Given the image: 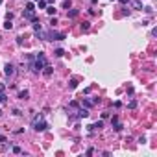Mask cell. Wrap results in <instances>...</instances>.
Segmentation results:
<instances>
[{
  "label": "cell",
  "mask_w": 157,
  "mask_h": 157,
  "mask_svg": "<svg viewBox=\"0 0 157 157\" xmlns=\"http://www.w3.org/2000/svg\"><path fill=\"white\" fill-rule=\"evenodd\" d=\"M85 116H89V109H79L78 111V118H85Z\"/></svg>",
  "instance_id": "52a82bcc"
},
{
  "label": "cell",
  "mask_w": 157,
  "mask_h": 157,
  "mask_svg": "<svg viewBox=\"0 0 157 157\" xmlns=\"http://www.w3.org/2000/svg\"><path fill=\"white\" fill-rule=\"evenodd\" d=\"M26 9H28V11H35V6H33V2H28V4H26Z\"/></svg>",
  "instance_id": "30bf717a"
},
{
  "label": "cell",
  "mask_w": 157,
  "mask_h": 157,
  "mask_svg": "<svg viewBox=\"0 0 157 157\" xmlns=\"http://www.w3.org/2000/svg\"><path fill=\"white\" fill-rule=\"evenodd\" d=\"M54 54H56V57H61V56L65 54V52H63V48H57V50L54 52Z\"/></svg>",
  "instance_id": "9a60e30c"
},
{
  "label": "cell",
  "mask_w": 157,
  "mask_h": 157,
  "mask_svg": "<svg viewBox=\"0 0 157 157\" xmlns=\"http://www.w3.org/2000/svg\"><path fill=\"white\" fill-rule=\"evenodd\" d=\"M0 142H8V139H6L4 135H0Z\"/></svg>",
  "instance_id": "603a6c76"
},
{
  "label": "cell",
  "mask_w": 157,
  "mask_h": 157,
  "mask_svg": "<svg viewBox=\"0 0 157 157\" xmlns=\"http://www.w3.org/2000/svg\"><path fill=\"white\" fill-rule=\"evenodd\" d=\"M83 105H85V107L89 109V107H92V105H94V103H92L91 100H83Z\"/></svg>",
  "instance_id": "7c38bea8"
},
{
  "label": "cell",
  "mask_w": 157,
  "mask_h": 157,
  "mask_svg": "<svg viewBox=\"0 0 157 157\" xmlns=\"http://www.w3.org/2000/svg\"><path fill=\"white\" fill-rule=\"evenodd\" d=\"M0 4H2V0H0Z\"/></svg>",
  "instance_id": "4316f807"
},
{
  "label": "cell",
  "mask_w": 157,
  "mask_h": 157,
  "mask_svg": "<svg viewBox=\"0 0 157 157\" xmlns=\"http://www.w3.org/2000/svg\"><path fill=\"white\" fill-rule=\"evenodd\" d=\"M4 74L8 76V78H13V76H15V67H13L11 63H6V67H4Z\"/></svg>",
  "instance_id": "277c9868"
},
{
  "label": "cell",
  "mask_w": 157,
  "mask_h": 157,
  "mask_svg": "<svg viewBox=\"0 0 157 157\" xmlns=\"http://www.w3.org/2000/svg\"><path fill=\"white\" fill-rule=\"evenodd\" d=\"M13 115H15V116H21L22 111H21V109H13Z\"/></svg>",
  "instance_id": "44dd1931"
},
{
  "label": "cell",
  "mask_w": 157,
  "mask_h": 157,
  "mask_svg": "<svg viewBox=\"0 0 157 157\" xmlns=\"http://www.w3.org/2000/svg\"><path fill=\"white\" fill-rule=\"evenodd\" d=\"M89 24H91V22H83V24H81V30H83V32H87V30H89Z\"/></svg>",
  "instance_id": "ffe728a7"
},
{
  "label": "cell",
  "mask_w": 157,
  "mask_h": 157,
  "mask_svg": "<svg viewBox=\"0 0 157 157\" xmlns=\"http://www.w3.org/2000/svg\"><path fill=\"white\" fill-rule=\"evenodd\" d=\"M6 102H8V96L4 92H0V103H6Z\"/></svg>",
  "instance_id": "5bb4252c"
},
{
  "label": "cell",
  "mask_w": 157,
  "mask_h": 157,
  "mask_svg": "<svg viewBox=\"0 0 157 157\" xmlns=\"http://www.w3.org/2000/svg\"><path fill=\"white\" fill-rule=\"evenodd\" d=\"M4 28H6V30H11V28H13V22H11V21H6V22H4Z\"/></svg>",
  "instance_id": "4fadbf2b"
},
{
  "label": "cell",
  "mask_w": 157,
  "mask_h": 157,
  "mask_svg": "<svg viewBox=\"0 0 157 157\" xmlns=\"http://www.w3.org/2000/svg\"><path fill=\"white\" fill-rule=\"evenodd\" d=\"M32 126H33V129H35V131H45V129L48 128V124H46V122L41 118V116H33Z\"/></svg>",
  "instance_id": "6da1fadb"
},
{
  "label": "cell",
  "mask_w": 157,
  "mask_h": 157,
  "mask_svg": "<svg viewBox=\"0 0 157 157\" xmlns=\"http://www.w3.org/2000/svg\"><path fill=\"white\" fill-rule=\"evenodd\" d=\"M46 8V0H39V9H45Z\"/></svg>",
  "instance_id": "ac0fdd59"
},
{
  "label": "cell",
  "mask_w": 157,
  "mask_h": 157,
  "mask_svg": "<svg viewBox=\"0 0 157 157\" xmlns=\"http://www.w3.org/2000/svg\"><path fill=\"white\" fill-rule=\"evenodd\" d=\"M70 0H65V2H63V9H68V8H70Z\"/></svg>",
  "instance_id": "e0dca14e"
},
{
  "label": "cell",
  "mask_w": 157,
  "mask_h": 157,
  "mask_svg": "<svg viewBox=\"0 0 157 157\" xmlns=\"http://www.w3.org/2000/svg\"><path fill=\"white\" fill-rule=\"evenodd\" d=\"M45 65H46V61H45V59L37 57V59H35V61L32 63V67H30V68H32V70L35 72V74H39V72H41L43 68H45Z\"/></svg>",
  "instance_id": "3957f363"
},
{
  "label": "cell",
  "mask_w": 157,
  "mask_h": 157,
  "mask_svg": "<svg viewBox=\"0 0 157 157\" xmlns=\"http://www.w3.org/2000/svg\"><path fill=\"white\" fill-rule=\"evenodd\" d=\"M103 128V120H98V122H94V124H91L89 126V131H96V129H102Z\"/></svg>",
  "instance_id": "5b68a950"
},
{
  "label": "cell",
  "mask_w": 157,
  "mask_h": 157,
  "mask_svg": "<svg viewBox=\"0 0 157 157\" xmlns=\"http://www.w3.org/2000/svg\"><path fill=\"white\" fill-rule=\"evenodd\" d=\"M142 9H144L146 13H153V8H150V6H148V8H142Z\"/></svg>",
  "instance_id": "7402d4cb"
},
{
  "label": "cell",
  "mask_w": 157,
  "mask_h": 157,
  "mask_svg": "<svg viewBox=\"0 0 157 157\" xmlns=\"http://www.w3.org/2000/svg\"><path fill=\"white\" fill-rule=\"evenodd\" d=\"M19 98H21V100H28L30 98V92L28 91H21V92H19Z\"/></svg>",
  "instance_id": "9c48e42d"
},
{
  "label": "cell",
  "mask_w": 157,
  "mask_h": 157,
  "mask_svg": "<svg viewBox=\"0 0 157 157\" xmlns=\"http://www.w3.org/2000/svg\"><path fill=\"white\" fill-rule=\"evenodd\" d=\"M52 70H54V68H52L50 65H45V68H43V74H45V76H52Z\"/></svg>",
  "instance_id": "ba28073f"
},
{
  "label": "cell",
  "mask_w": 157,
  "mask_h": 157,
  "mask_svg": "<svg viewBox=\"0 0 157 157\" xmlns=\"http://www.w3.org/2000/svg\"><path fill=\"white\" fill-rule=\"evenodd\" d=\"M33 2H39V0H33Z\"/></svg>",
  "instance_id": "484cf974"
},
{
  "label": "cell",
  "mask_w": 157,
  "mask_h": 157,
  "mask_svg": "<svg viewBox=\"0 0 157 157\" xmlns=\"http://www.w3.org/2000/svg\"><path fill=\"white\" fill-rule=\"evenodd\" d=\"M129 4H131L135 9H142V2L141 0H129Z\"/></svg>",
  "instance_id": "8992f818"
},
{
  "label": "cell",
  "mask_w": 157,
  "mask_h": 157,
  "mask_svg": "<svg viewBox=\"0 0 157 157\" xmlns=\"http://www.w3.org/2000/svg\"><path fill=\"white\" fill-rule=\"evenodd\" d=\"M111 2H115V0H111Z\"/></svg>",
  "instance_id": "83f0119b"
},
{
  "label": "cell",
  "mask_w": 157,
  "mask_h": 157,
  "mask_svg": "<svg viewBox=\"0 0 157 157\" xmlns=\"http://www.w3.org/2000/svg\"><path fill=\"white\" fill-rule=\"evenodd\" d=\"M46 11H48V15H56V8H52V6L46 8Z\"/></svg>",
  "instance_id": "d6986e66"
},
{
  "label": "cell",
  "mask_w": 157,
  "mask_h": 157,
  "mask_svg": "<svg viewBox=\"0 0 157 157\" xmlns=\"http://www.w3.org/2000/svg\"><path fill=\"white\" fill-rule=\"evenodd\" d=\"M63 39H65V33L54 32V30H50L48 33H45V41H63Z\"/></svg>",
  "instance_id": "7a4b0ae2"
},
{
  "label": "cell",
  "mask_w": 157,
  "mask_h": 157,
  "mask_svg": "<svg viewBox=\"0 0 157 157\" xmlns=\"http://www.w3.org/2000/svg\"><path fill=\"white\" fill-rule=\"evenodd\" d=\"M68 87H70V89H76V87H78V81H76V79H70V81H68Z\"/></svg>",
  "instance_id": "8fae6325"
},
{
  "label": "cell",
  "mask_w": 157,
  "mask_h": 157,
  "mask_svg": "<svg viewBox=\"0 0 157 157\" xmlns=\"http://www.w3.org/2000/svg\"><path fill=\"white\" fill-rule=\"evenodd\" d=\"M68 17H72V19L78 17V9H70V11H68Z\"/></svg>",
  "instance_id": "2e32d148"
},
{
  "label": "cell",
  "mask_w": 157,
  "mask_h": 157,
  "mask_svg": "<svg viewBox=\"0 0 157 157\" xmlns=\"http://www.w3.org/2000/svg\"><path fill=\"white\" fill-rule=\"evenodd\" d=\"M0 116H2V109H0Z\"/></svg>",
  "instance_id": "d4e9b609"
},
{
  "label": "cell",
  "mask_w": 157,
  "mask_h": 157,
  "mask_svg": "<svg viewBox=\"0 0 157 157\" xmlns=\"http://www.w3.org/2000/svg\"><path fill=\"white\" fill-rule=\"evenodd\" d=\"M120 2H122V4H128V2H129V0H120Z\"/></svg>",
  "instance_id": "cb8c5ba5"
}]
</instances>
